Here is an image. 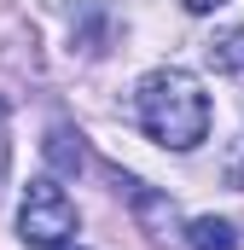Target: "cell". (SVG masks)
<instances>
[{
    "mask_svg": "<svg viewBox=\"0 0 244 250\" xmlns=\"http://www.w3.org/2000/svg\"><path fill=\"white\" fill-rule=\"evenodd\" d=\"M134 123L145 128V140H157L163 151H192V146L209 140V93L181 64L145 70L134 82Z\"/></svg>",
    "mask_w": 244,
    "mask_h": 250,
    "instance_id": "cell-1",
    "label": "cell"
},
{
    "mask_svg": "<svg viewBox=\"0 0 244 250\" xmlns=\"http://www.w3.org/2000/svg\"><path fill=\"white\" fill-rule=\"evenodd\" d=\"M70 233H76V204H70V192H64L53 175L29 181V187H23V204H18V239L35 245V250H59V245H70Z\"/></svg>",
    "mask_w": 244,
    "mask_h": 250,
    "instance_id": "cell-2",
    "label": "cell"
},
{
    "mask_svg": "<svg viewBox=\"0 0 244 250\" xmlns=\"http://www.w3.org/2000/svg\"><path fill=\"white\" fill-rule=\"evenodd\" d=\"M41 151H47L53 175H76V169L87 163V151H81V134H76V128H64V123H53V128H47Z\"/></svg>",
    "mask_w": 244,
    "mask_h": 250,
    "instance_id": "cell-3",
    "label": "cell"
},
{
    "mask_svg": "<svg viewBox=\"0 0 244 250\" xmlns=\"http://www.w3.org/2000/svg\"><path fill=\"white\" fill-rule=\"evenodd\" d=\"M186 245L192 250H239V233H233V221H221V215H198V221L186 227Z\"/></svg>",
    "mask_w": 244,
    "mask_h": 250,
    "instance_id": "cell-4",
    "label": "cell"
},
{
    "mask_svg": "<svg viewBox=\"0 0 244 250\" xmlns=\"http://www.w3.org/2000/svg\"><path fill=\"white\" fill-rule=\"evenodd\" d=\"M203 53H209V64H215L221 76H244V23L221 29V35H215V41H209Z\"/></svg>",
    "mask_w": 244,
    "mask_h": 250,
    "instance_id": "cell-5",
    "label": "cell"
},
{
    "mask_svg": "<svg viewBox=\"0 0 244 250\" xmlns=\"http://www.w3.org/2000/svg\"><path fill=\"white\" fill-rule=\"evenodd\" d=\"M186 12H198V18H203V12H215V6H227V0H181Z\"/></svg>",
    "mask_w": 244,
    "mask_h": 250,
    "instance_id": "cell-6",
    "label": "cell"
},
{
    "mask_svg": "<svg viewBox=\"0 0 244 250\" xmlns=\"http://www.w3.org/2000/svg\"><path fill=\"white\" fill-rule=\"evenodd\" d=\"M6 163H12V146H6V117H0V181H6Z\"/></svg>",
    "mask_w": 244,
    "mask_h": 250,
    "instance_id": "cell-7",
    "label": "cell"
},
{
    "mask_svg": "<svg viewBox=\"0 0 244 250\" xmlns=\"http://www.w3.org/2000/svg\"><path fill=\"white\" fill-rule=\"evenodd\" d=\"M59 250H81V245H59Z\"/></svg>",
    "mask_w": 244,
    "mask_h": 250,
    "instance_id": "cell-8",
    "label": "cell"
}]
</instances>
